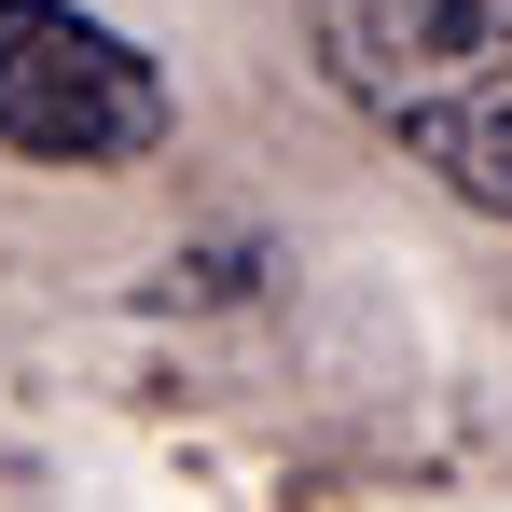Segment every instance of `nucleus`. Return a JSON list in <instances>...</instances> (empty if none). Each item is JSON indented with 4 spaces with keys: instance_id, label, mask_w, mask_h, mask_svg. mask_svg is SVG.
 I'll return each instance as SVG.
<instances>
[{
    "instance_id": "1",
    "label": "nucleus",
    "mask_w": 512,
    "mask_h": 512,
    "mask_svg": "<svg viewBox=\"0 0 512 512\" xmlns=\"http://www.w3.org/2000/svg\"><path fill=\"white\" fill-rule=\"evenodd\" d=\"M305 42L374 139L512 222V0H305Z\"/></svg>"
},
{
    "instance_id": "2",
    "label": "nucleus",
    "mask_w": 512,
    "mask_h": 512,
    "mask_svg": "<svg viewBox=\"0 0 512 512\" xmlns=\"http://www.w3.org/2000/svg\"><path fill=\"white\" fill-rule=\"evenodd\" d=\"M167 125H180L167 70L97 0H0V153L14 167L111 180V167H153Z\"/></svg>"
}]
</instances>
